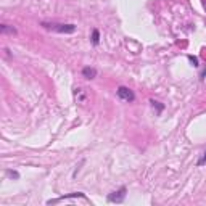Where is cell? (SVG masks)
<instances>
[{"mask_svg":"<svg viewBox=\"0 0 206 206\" xmlns=\"http://www.w3.org/2000/svg\"><path fill=\"white\" fill-rule=\"evenodd\" d=\"M45 29H50V31L60 32V34H72L76 31L74 24H57V23H42Z\"/></svg>","mask_w":206,"mask_h":206,"instance_id":"obj_1","label":"cell"},{"mask_svg":"<svg viewBox=\"0 0 206 206\" xmlns=\"http://www.w3.org/2000/svg\"><path fill=\"white\" fill-rule=\"evenodd\" d=\"M190 61H192L193 64H195V66H196V64H198V60H196L195 57H190Z\"/></svg>","mask_w":206,"mask_h":206,"instance_id":"obj_8","label":"cell"},{"mask_svg":"<svg viewBox=\"0 0 206 206\" xmlns=\"http://www.w3.org/2000/svg\"><path fill=\"white\" fill-rule=\"evenodd\" d=\"M118 97L121 98V100H124V102H132V100L135 98L134 92H132L131 89L124 87V85H121V87L118 89Z\"/></svg>","mask_w":206,"mask_h":206,"instance_id":"obj_2","label":"cell"},{"mask_svg":"<svg viewBox=\"0 0 206 206\" xmlns=\"http://www.w3.org/2000/svg\"><path fill=\"white\" fill-rule=\"evenodd\" d=\"M126 198V188H119L118 192H113L111 195L108 196V200L110 201H113V203H121V201Z\"/></svg>","mask_w":206,"mask_h":206,"instance_id":"obj_3","label":"cell"},{"mask_svg":"<svg viewBox=\"0 0 206 206\" xmlns=\"http://www.w3.org/2000/svg\"><path fill=\"white\" fill-rule=\"evenodd\" d=\"M98 40H100V34H98V31L95 29V31H93V34H92V42L97 45V44H98Z\"/></svg>","mask_w":206,"mask_h":206,"instance_id":"obj_6","label":"cell"},{"mask_svg":"<svg viewBox=\"0 0 206 206\" xmlns=\"http://www.w3.org/2000/svg\"><path fill=\"white\" fill-rule=\"evenodd\" d=\"M82 74H84V77H87V79H93V77L97 76V69L95 68H84L82 69Z\"/></svg>","mask_w":206,"mask_h":206,"instance_id":"obj_4","label":"cell"},{"mask_svg":"<svg viewBox=\"0 0 206 206\" xmlns=\"http://www.w3.org/2000/svg\"><path fill=\"white\" fill-rule=\"evenodd\" d=\"M198 164H200V166H203V164H206V152L203 153V158H201V160L198 161Z\"/></svg>","mask_w":206,"mask_h":206,"instance_id":"obj_7","label":"cell"},{"mask_svg":"<svg viewBox=\"0 0 206 206\" xmlns=\"http://www.w3.org/2000/svg\"><path fill=\"white\" fill-rule=\"evenodd\" d=\"M0 29H2V32H10V34H15L16 32L15 28H8L7 24H2V26H0Z\"/></svg>","mask_w":206,"mask_h":206,"instance_id":"obj_5","label":"cell"}]
</instances>
